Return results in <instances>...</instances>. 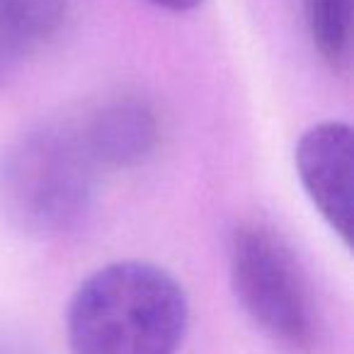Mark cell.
<instances>
[{
  "mask_svg": "<svg viewBox=\"0 0 354 354\" xmlns=\"http://www.w3.org/2000/svg\"><path fill=\"white\" fill-rule=\"evenodd\" d=\"M306 27L318 56L333 71L349 68L352 0H304Z\"/></svg>",
  "mask_w": 354,
  "mask_h": 354,
  "instance_id": "cell-7",
  "label": "cell"
},
{
  "mask_svg": "<svg viewBox=\"0 0 354 354\" xmlns=\"http://www.w3.org/2000/svg\"><path fill=\"white\" fill-rule=\"evenodd\" d=\"M228 274L248 318L281 349L315 354L325 318L306 265L274 226L241 221L228 236Z\"/></svg>",
  "mask_w": 354,
  "mask_h": 354,
  "instance_id": "cell-3",
  "label": "cell"
},
{
  "mask_svg": "<svg viewBox=\"0 0 354 354\" xmlns=\"http://www.w3.org/2000/svg\"><path fill=\"white\" fill-rule=\"evenodd\" d=\"M352 127L320 122L296 143V172L315 212L339 241L352 243Z\"/></svg>",
  "mask_w": 354,
  "mask_h": 354,
  "instance_id": "cell-4",
  "label": "cell"
},
{
  "mask_svg": "<svg viewBox=\"0 0 354 354\" xmlns=\"http://www.w3.org/2000/svg\"><path fill=\"white\" fill-rule=\"evenodd\" d=\"M68 0H0V85L64 27Z\"/></svg>",
  "mask_w": 354,
  "mask_h": 354,
  "instance_id": "cell-6",
  "label": "cell"
},
{
  "mask_svg": "<svg viewBox=\"0 0 354 354\" xmlns=\"http://www.w3.org/2000/svg\"><path fill=\"white\" fill-rule=\"evenodd\" d=\"M151 6L162 8V10H170V12H187L194 10L197 6H202V0H146Z\"/></svg>",
  "mask_w": 354,
  "mask_h": 354,
  "instance_id": "cell-8",
  "label": "cell"
},
{
  "mask_svg": "<svg viewBox=\"0 0 354 354\" xmlns=\"http://www.w3.org/2000/svg\"><path fill=\"white\" fill-rule=\"evenodd\" d=\"M97 170L75 124H39L0 156V214L27 236H66L93 209Z\"/></svg>",
  "mask_w": 354,
  "mask_h": 354,
  "instance_id": "cell-2",
  "label": "cell"
},
{
  "mask_svg": "<svg viewBox=\"0 0 354 354\" xmlns=\"http://www.w3.org/2000/svg\"><path fill=\"white\" fill-rule=\"evenodd\" d=\"M78 129L97 167H138L160 143V122L156 109L136 95L107 100Z\"/></svg>",
  "mask_w": 354,
  "mask_h": 354,
  "instance_id": "cell-5",
  "label": "cell"
},
{
  "mask_svg": "<svg viewBox=\"0 0 354 354\" xmlns=\"http://www.w3.org/2000/svg\"><path fill=\"white\" fill-rule=\"evenodd\" d=\"M189 301L167 270L112 262L75 289L66 313L73 354H175L187 335Z\"/></svg>",
  "mask_w": 354,
  "mask_h": 354,
  "instance_id": "cell-1",
  "label": "cell"
}]
</instances>
